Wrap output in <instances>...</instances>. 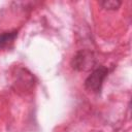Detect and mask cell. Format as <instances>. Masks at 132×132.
<instances>
[{"mask_svg": "<svg viewBox=\"0 0 132 132\" xmlns=\"http://www.w3.org/2000/svg\"><path fill=\"white\" fill-rule=\"evenodd\" d=\"M108 70L104 66H100L96 69L93 70V72L87 77L85 81V87L87 90L94 92V93H99L102 87V84L107 76Z\"/></svg>", "mask_w": 132, "mask_h": 132, "instance_id": "cell-1", "label": "cell"}, {"mask_svg": "<svg viewBox=\"0 0 132 132\" xmlns=\"http://www.w3.org/2000/svg\"><path fill=\"white\" fill-rule=\"evenodd\" d=\"M94 58L91 53L81 51L75 55L72 59V67L76 70H88L94 65Z\"/></svg>", "mask_w": 132, "mask_h": 132, "instance_id": "cell-2", "label": "cell"}, {"mask_svg": "<svg viewBox=\"0 0 132 132\" xmlns=\"http://www.w3.org/2000/svg\"><path fill=\"white\" fill-rule=\"evenodd\" d=\"M18 33L15 31L13 32H5L0 34V48H3L5 46H7L9 43H11L15 37H16Z\"/></svg>", "mask_w": 132, "mask_h": 132, "instance_id": "cell-3", "label": "cell"}, {"mask_svg": "<svg viewBox=\"0 0 132 132\" xmlns=\"http://www.w3.org/2000/svg\"><path fill=\"white\" fill-rule=\"evenodd\" d=\"M122 2L118 0H104L100 2V5L107 10H117L120 8Z\"/></svg>", "mask_w": 132, "mask_h": 132, "instance_id": "cell-4", "label": "cell"}]
</instances>
